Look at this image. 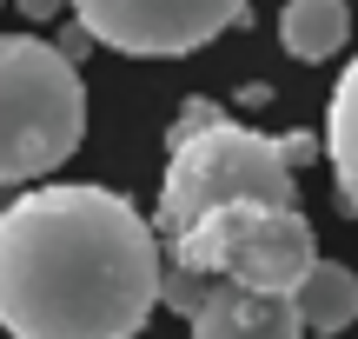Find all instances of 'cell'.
Here are the masks:
<instances>
[{"label":"cell","mask_w":358,"mask_h":339,"mask_svg":"<svg viewBox=\"0 0 358 339\" xmlns=\"http://www.w3.org/2000/svg\"><path fill=\"white\" fill-rule=\"evenodd\" d=\"M206 293V273H186V266H159V306H173V313H192Z\"/></svg>","instance_id":"30bf717a"},{"label":"cell","mask_w":358,"mask_h":339,"mask_svg":"<svg viewBox=\"0 0 358 339\" xmlns=\"http://www.w3.org/2000/svg\"><path fill=\"white\" fill-rule=\"evenodd\" d=\"M87 140V80L53 40L0 34V186L47 180Z\"/></svg>","instance_id":"3957f363"},{"label":"cell","mask_w":358,"mask_h":339,"mask_svg":"<svg viewBox=\"0 0 358 339\" xmlns=\"http://www.w3.org/2000/svg\"><path fill=\"white\" fill-rule=\"evenodd\" d=\"M226 200H272L292 207V167H285L279 140L252 133L239 120H226L219 106L192 100L173 127V153H166V180H159V207H153V233L173 240L186 233L199 213L226 207Z\"/></svg>","instance_id":"7a4b0ae2"},{"label":"cell","mask_w":358,"mask_h":339,"mask_svg":"<svg viewBox=\"0 0 358 339\" xmlns=\"http://www.w3.org/2000/svg\"><path fill=\"white\" fill-rule=\"evenodd\" d=\"M166 247H173V266L232 279L252 293H292L306 266L319 260L312 220L299 207H272V200H226V207L199 213L186 233H173Z\"/></svg>","instance_id":"277c9868"},{"label":"cell","mask_w":358,"mask_h":339,"mask_svg":"<svg viewBox=\"0 0 358 339\" xmlns=\"http://www.w3.org/2000/svg\"><path fill=\"white\" fill-rule=\"evenodd\" d=\"M192 339H306L292 293H252L232 279H206L199 306H192Z\"/></svg>","instance_id":"8992f818"},{"label":"cell","mask_w":358,"mask_h":339,"mask_svg":"<svg viewBox=\"0 0 358 339\" xmlns=\"http://www.w3.org/2000/svg\"><path fill=\"white\" fill-rule=\"evenodd\" d=\"M279 153H285V167L299 173V167H306L312 153H319V140H312V133H279Z\"/></svg>","instance_id":"8fae6325"},{"label":"cell","mask_w":358,"mask_h":339,"mask_svg":"<svg viewBox=\"0 0 358 339\" xmlns=\"http://www.w3.org/2000/svg\"><path fill=\"white\" fill-rule=\"evenodd\" d=\"M345 34H352V7L345 0H285V13H279V47L292 53V60H306V67L332 60V53L345 47Z\"/></svg>","instance_id":"ba28073f"},{"label":"cell","mask_w":358,"mask_h":339,"mask_svg":"<svg viewBox=\"0 0 358 339\" xmlns=\"http://www.w3.org/2000/svg\"><path fill=\"white\" fill-rule=\"evenodd\" d=\"M292 306H299V326L306 333H345L358 319V273L338 260H312L306 279L292 286Z\"/></svg>","instance_id":"52a82bcc"},{"label":"cell","mask_w":358,"mask_h":339,"mask_svg":"<svg viewBox=\"0 0 358 339\" xmlns=\"http://www.w3.org/2000/svg\"><path fill=\"white\" fill-rule=\"evenodd\" d=\"M60 7H66V0H20V13H27V20H53Z\"/></svg>","instance_id":"7c38bea8"},{"label":"cell","mask_w":358,"mask_h":339,"mask_svg":"<svg viewBox=\"0 0 358 339\" xmlns=\"http://www.w3.org/2000/svg\"><path fill=\"white\" fill-rule=\"evenodd\" d=\"M306 339H338V333H306Z\"/></svg>","instance_id":"4fadbf2b"},{"label":"cell","mask_w":358,"mask_h":339,"mask_svg":"<svg viewBox=\"0 0 358 339\" xmlns=\"http://www.w3.org/2000/svg\"><path fill=\"white\" fill-rule=\"evenodd\" d=\"M325 153H332V180H338V200L358 220V53L345 60L332 87V106H325Z\"/></svg>","instance_id":"9c48e42d"},{"label":"cell","mask_w":358,"mask_h":339,"mask_svg":"<svg viewBox=\"0 0 358 339\" xmlns=\"http://www.w3.org/2000/svg\"><path fill=\"white\" fill-rule=\"evenodd\" d=\"M159 306V233L113 186H34L0 207V333L133 339Z\"/></svg>","instance_id":"6da1fadb"},{"label":"cell","mask_w":358,"mask_h":339,"mask_svg":"<svg viewBox=\"0 0 358 339\" xmlns=\"http://www.w3.org/2000/svg\"><path fill=\"white\" fill-rule=\"evenodd\" d=\"M73 27L113 53L179 60L245 20V0H66Z\"/></svg>","instance_id":"5b68a950"}]
</instances>
